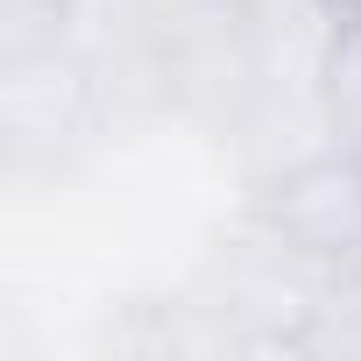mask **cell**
<instances>
[{
  "instance_id": "1",
  "label": "cell",
  "mask_w": 361,
  "mask_h": 361,
  "mask_svg": "<svg viewBox=\"0 0 361 361\" xmlns=\"http://www.w3.org/2000/svg\"><path fill=\"white\" fill-rule=\"evenodd\" d=\"M333 8H340V29H347V36H361V0H333Z\"/></svg>"
}]
</instances>
